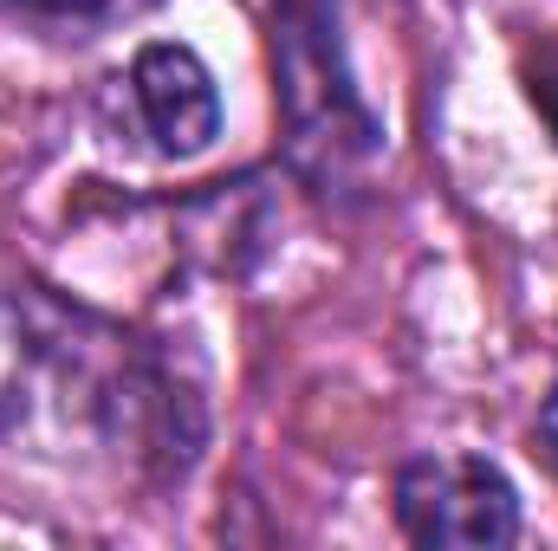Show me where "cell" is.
I'll return each instance as SVG.
<instances>
[{
	"label": "cell",
	"mask_w": 558,
	"mask_h": 551,
	"mask_svg": "<svg viewBox=\"0 0 558 551\" xmlns=\"http://www.w3.org/2000/svg\"><path fill=\"white\" fill-rule=\"evenodd\" d=\"M202 377L169 344L33 285L0 279V454L59 480L175 487L202 461Z\"/></svg>",
	"instance_id": "cell-1"
},
{
	"label": "cell",
	"mask_w": 558,
	"mask_h": 551,
	"mask_svg": "<svg viewBox=\"0 0 558 551\" xmlns=\"http://www.w3.org/2000/svg\"><path fill=\"white\" fill-rule=\"evenodd\" d=\"M267 39L292 175L318 195L357 188L384 156V118L351 72L338 0H267Z\"/></svg>",
	"instance_id": "cell-2"
},
{
	"label": "cell",
	"mask_w": 558,
	"mask_h": 551,
	"mask_svg": "<svg viewBox=\"0 0 558 551\" xmlns=\"http://www.w3.org/2000/svg\"><path fill=\"white\" fill-rule=\"evenodd\" d=\"M397 526L422 551H500L520 539V487L500 461L468 448L410 454L390 480Z\"/></svg>",
	"instance_id": "cell-3"
},
{
	"label": "cell",
	"mask_w": 558,
	"mask_h": 551,
	"mask_svg": "<svg viewBox=\"0 0 558 551\" xmlns=\"http://www.w3.org/2000/svg\"><path fill=\"white\" fill-rule=\"evenodd\" d=\"M124 91H131L137 131L169 162H189V156H202L221 137V85H215V72H208V59L195 46L149 39L131 59Z\"/></svg>",
	"instance_id": "cell-4"
},
{
	"label": "cell",
	"mask_w": 558,
	"mask_h": 551,
	"mask_svg": "<svg viewBox=\"0 0 558 551\" xmlns=\"http://www.w3.org/2000/svg\"><path fill=\"white\" fill-rule=\"evenodd\" d=\"M156 7H162V0H0L7 20L46 26V33H72V39H92V33L131 26V20L156 13Z\"/></svg>",
	"instance_id": "cell-5"
},
{
	"label": "cell",
	"mask_w": 558,
	"mask_h": 551,
	"mask_svg": "<svg viewBox=\"0 0 558 551\" xmlns=\"http://www.w3.org/2000/svg\"><path fill=\"white\" fill-rule=\"evenodd\" d=\"M520 85H526L533 118H539L546 137L558 143V26L539 33V39H526V52H520Z\"/></svg>",
	"instance_id": "cell-6"
},
{
	"label": "cell",
	"mask_w": 558,
	"mask_h": 551,
	"mask_svg": "<svg viewBox=\"0 0 558 551\" xmlns=\"http://www.w3.org/2000/svg\"><path fill=\"white\" fill-rule=\"evenodd\" d=\"M539 448H546V467L558 474V383L546 396V409H539Z\"/></svg>",
	"instance_id": "cell-7"
}]
</instances>
